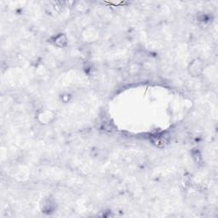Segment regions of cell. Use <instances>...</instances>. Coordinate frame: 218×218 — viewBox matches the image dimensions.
<instances>
[{"instance_id":"1","label":"cell","mask_w":218,"mask_h":218,"mask_svg":"<svg viewBox=\"0 0 218 218\" xmlns=\"http://www.w3.org/2000/svg\"><path fill=\"white\" fill-rule=\"evenodd\" d=\"M54 44L58 47H64V46L67 45L68 43V39H67V37L65 36L64 34H59L54 38Z\"/></svg>"},{"instance_id":"2","label":"cell","mask_w":218,"mask_h":218,"mask_svg":"<svg viewBox=\"0 0 218 218\" xmlns=\"http://www.w3.org/2000/svg\"><path fill=\"white\" fill-rule=\"evenodd\" d=\"M201 61H198V60H196V61H194L193 63H192V65H191V73H193V74H199V71L198 70H201L202 68H201V67H200V65H201Z\"/></svg>"},{"instance_id":"3","label":"cell","mask_w":218,"mask_h":218,"mask_svg":"<svg viewBox=\"0 0 218 218\" xmlns=\"http://www.w3.org/2000/svg\"><path fill=\"white\" fill-rule=\"evenodd\" d=\"M167 139H166V136L164 135H160V136H158L156 137V139L154 140V143L155 145L158 146H163L164 144L167 143Z\"/></svg>"}]
</instances>
